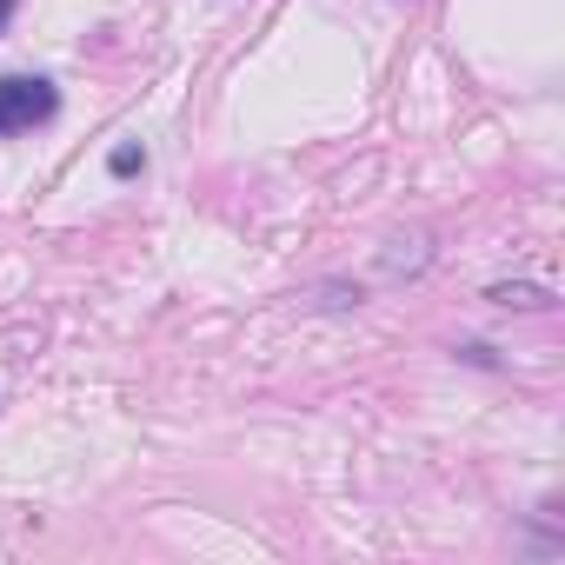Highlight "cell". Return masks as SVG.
I'll return each mask as SVG.
<instances>
[{
  "label": "cell",
  "instance_id": "1",
  "mask_svg": "<svg viewBox=\"0 0 565 565\" xmlns=\"http://www.w3.org/2000/svg\"><path fill=\"white\" fill-rule=\"evenodd\" d=\"M54 114H61L54 81H41V74H8L0 81V134H28V127H41Z\"/></svg>",
  "mask_w": 565,
  "mask_h": 565
},
{
  "label": "cell",
  "instance_id": "2",
  "mask_svg": "<svg viewBox=\"0 0 565 565\" xmlns=\"http://www.w3.org/2000/svg\"><path fill=\"white\" fill-rule=\"evenodd\" d=\"M426 259H433V246H426L419 233H413V239H393V246H386V273H393V279H399V273H419Z\"/></svg>",
  "mask_w": 565,
  "mask_h": 565
},
{
  "label": "cell",
  "instance_id": "3",
  "mask_svg": "<svg viewBox=\"0 0 565 565\" xmlns=\"http://www.w3.org/2000/svg\"><path fill=\"white\" fill-rule=\"evenodd\" d=\"M486 300H492V307H519V313H539V307H552V294H545V287H492Z\"/></svg>",
  "mask_w": 565,
  "mask_h": 565
},
{
  "label": "cell",
  "instance_id": "4",
  "mask_svg": "<svg viewBox=\"0 0 565 565\" xmlns=\"http://www.w3.org/2000/svg\"><path fill=\"white\" fill-rule=\"evenodd\" d=\"M313 307H327V313H347V307H360V287H320V300Z\"/></svg>",
  "mask_w": 565,
  "mask_h": 565
},
{
  "label": "cell",
  "instance_id": "5",
  "mask_svg": "<svg viewBox=\"0 0 565 565\" xmlns=\"http://www.w3.org/2000/svg\"><path fill=\"white\" fill-rule=\"evenodd\" d=\"M107 167L127 180V173H140V167H147V153H140V147H114V153H107Z\"/></svg>",
  "mask_w": 565,
  "mask_h": 565
},
{
  "label": "cell",
  "instance_id": "6",
  "mask_svg": "<svg viewBox=\"0 0 565 565\" xmlns=\"http://www.w3.org/2000/svg\"><path fill=\"white\" fill-rule=\"evenodd\" d=\"M8 21H14V0H0V34H8Z\"/></svg>",
  "mask_w": 565,
  "mask_h": 565
}]
</instances>
